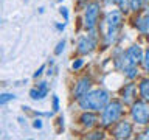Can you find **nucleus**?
Returning a JSON list of instances; mask_svg holds the SVG:
<instances>
[{"label": "nucleus", "instance_id": "9", "mask_svg": "<svg viewBox=\"0 0 149 140\" xmlns=\"http://www.w3.org/2000/svg\"><path fill=\"white\" fill-rule=\"evenodd\" d=\"M47 93H48V84L40 83L37 86V89H31L30 90V97L33 100H42L44 97H47Z\"/></svg>", "mask_w": 149, "mask_h": 140}, {"label": "nucleus", "instance_id": "24", "mask_svg": "<svg viewBox=\"0 0 149 140\" xmlns=\"http://www.w3.org/2000/svg\"><path fill=\"white\" fill-rule=\"evenodd\" d=\"M98 137L102 139V134L101 132H95V135H90V139H98Z\"/></svg>", "mask_w": 149, "mask_h": 140}, {"label": "nucleus", "instance_id": "8", "mask_svg": "<svg viewBox=\"0 0 149 140\" xmlns=\"http://www.w3.org/2000/svg\"><path fill=\"white\" fill-rule=\"evenodd\" d=\"M90 78H82V79H79V81H78V84H76V86H74V98H78V100H79V98H82L84 95H86V93L88 92V89H90Z\"/></svg>", "mask_w": 149, "mask_h": 140}, {"label": "nucleus", "instance_id": "2", "mask_svg": "<svg viewBox=\"0 0 149 140\" xmlns=\"http://www.w3.org/2000/svg\"><path fill=\"white\" fill-rule=\"evenodd\" d=\"M121 25H123V16L120 11H110L106 16L104 20V36H106V42L112 44L116 41V37L120 34Z\"/></svg>", "mask_w": 149, "mask_h": 140}, {"label": "nucleus", "instance_id": "14", "mask_svg": "<svg viewBox=\"0 0 149 140\" xmlns=\"http://www.w3.org/2000/svg\"><path fill=\"white\" fill-rule=\"evenodd\" d=\"M14 98H16V97H14L13 93H3V95L0 97V104H2V106H3V104H6L8 101L14 100Z\"/></svg>", "mask_w": 149, "mask_h": 140}, {"label": "nucleus", "instance_id": "5", "mask_svg": "<svg viewBox=\"0 0 149 140\" xmlns=\"http://www.w3.org/2000/svg\"><path fill=\"white\" fill-rule=\"evenodd\" d=\"M98 14H100V3H90L86 6V16H84V25L87 30H93L98 22Z\"/></svg>", "mask_w": 149, "mask_h": 140}, {"label": "nucleus", "instance_id": "18", "mask_svg": "<svg viewBox=\"0 0 149 140\" xmlns=\"http://www.w3.org/2000/svg\"><path fill=\"white\" fill-rule=\"evenodd\" d=\"M143 62H144V69L149 72V48L146 50V53H144V58H143Z\"/></svg>", "mask_w": 149, "mask_h": 140}, {"label": "nucleus", "instance_id": "22", "mask_svg": "<svg viewBox=\"0 0 149 140\" xmlns=\"http://www.w3.org/2000/svg\"><path fill=\"white\" fill-rule=\"evenodd\" d=\"M33 126H34L36 129H40V128H42V120H34V123H33Z\"/></svg>", "mask_w": 149, "mask_h": 140}, {"label": "nucleus", "instance_id": "23", "mask_svg": "<svg viewBox=\"0 0 149 140\" xmlns=\"http://www.w3.org/2000/svg\"><path fill=\"white\" fill-rule=\"evenodd\" d=\"M44 69H45V65H42V67H40L39 70H37L36 73H34V78H37V76H40V75H42V72H44Z\"/></svg>", "mask_w": 149, "mask_h": 140}, {"label": "nucleus", "instance_id": "15", "mask_svg": "<svg viewBox=\"0 0 149 140\" xmlns=\"http://www.w3.org/2000/svg\"><path fill=\"white\" fill-rule=\"evenodd\" d=\"M141 5H143V0H130V9H134V11L140 9Z\"/></svg>", "mask_w": 149, "mask_h": 140}, {"label": "nucleus", "instance_id": "29", "mask_svg": "<svg viewBox=\"0 0 149 140\" xmlns=\"http://www.w3.org/2000/svg\"><path fill=\"white\" fill-rule=\"evenodd\" d=\"M59 2H62V0H59Z\"/></svg>", "mask_w": 149, "mask_h": 140}, {"label": "nucleus", "instance_id": "16", "mask_svg": "<svg viewBox=\"0 0 149 140\" xmlns=\"http://www.w3.org/2000/svg\"><path fill=\"white\" fill-rule=\"evenodd\" d=\"M64 48H65V41H61L59 44H58V47H56L54 53H56V55H61V53L64 51Z\"/></svg>", "mask_w": 149, "mask_h": 140}, {"label": "nucleus", "instance_id": "11", "mask_svg": "<svg viewBox=\"0 0 149 140\" xmlns=\"http://www.w3.org/2000/svg\"><path fill=\"white\" fill-rule=\"evenodd\" d=\"M121 97H123V101L126 103V104L134 103V98H135V86H134V84H127L126 87H123V90H121Z\"/></svg>", "mask_w": 149, "mask_h": 140}, {"label": "nucleus", "instance_id": "17", "mask_svg": "<svg viewBox=\"0 0 149 140\" xmlns=\"http://www.w3.org/2000/svg\"><path fill=\"white\" fill-rule=\"evenodd\" d=\"M118 5L121 9H127L130 8V0H118Z\"/></svg>", "mask_w": 149, "mask_h": 140}, {"label": "nucleus", "instance_id": "10", "mask_svg": "<svg viewBox=\"0 0 149 140\" xmlns=\"http://www.w3.org/2000/svg\"><path fill=\"white\" fill-rule=\"evenodd\" d=\"M135 27H137L141 33H144V34H149V13L141 14V16L135 20Z\"/></svg>", "mask_w": 149, "mask_h": 140}, {"label": "nucleus", "instance_id": "4", "mask_svg": "<svg viewBox=\"0 0 149 140\" xmlns=\"http://www.w3.org/2000/svg\"><path fill=\"white\" fill-rule=\"evenodd\" d=\"M130 114H132L134 121H137V123H140V125L149 123V106L146 103H143V101L134 103Z\"/></svg>", "mask_w": 149, "mask_h": 140}, {"label": "nucleus", "instance_id": "25", "mask_svg": "<svg viewBox=\"0 0 149 140\" xmlns=\"http://www.w3.org/2000/svg\"><path fill=\"white\" fill-rule=\"evenodd\" d=\"M140 139H149V129H148L143 135H140Z\"/></svg>", "mask_w": 149, "mask_h": 140}, {"label": "nucleus", "instance_id": "3", "mask_svg": "<svg viewBox=\"0 0 149 140\" xmlns=\"http://www.w3.org/2000/svg\"><path fill=\"white\" fill-rule=\"evenodd\" d=\"M123 114V106L120 101H112L109 103L104 109H102V125L109 126L112 123H115L116 120Z\"/></svg>", "mask_w": 149, "mask_h": 140}, {"label": "nucleus", "instance_id": "12", "mask_svg": "<svg viewBox=\"0 0 149 140\" xmlns=\"http://www.w3.org/2000/svg\"><path fill=\"white\" fill-rule=\"evenodd\" d=\"M96 121H98L96 115L90 114V112H87V114H84V115L81 117V123H82V126H86V128H92V126L95 125Z\"/></svg>", "mask_w": 149, "mask_h": 140}, {"label": "nucleus", "instance_id": "28", "mask_svg": "<svg viewBox=\"0 0 149 140\" xmlns=\"http://www.w3.org/2000/svg\"><path fill=\"white\" fill-rule=\"evenodd\" d=\"M82 2H84V0H79V3H82Z\"/></svg>", "mask_w": 149, "mask_h": 140}, {"label": "nucleus", "instance_id": "7", "mask_svg": "<svg viewBox=\"0 0 149 140\" xmlns=\"http://www.w3.org/2000/svg\"><path fill=\"white\" fill-rule=\"evenodd\" d=\"M93 48H95V37L93 36H84V37L79 39V42H78L79 53H82V55L90 53Z\"/></svg>", "mask_w": 149, "mask_h": 140}, {"label": "nucleus", "instance_id": "30", "mask_svg": "<svg viewBox=\"0 0 149 140\" xmlns=\"http://www.w3.org/2000/svg\"><path fill=\"white\" fill-rule=\"evenodd\" d=\"M25 2H28V0H25Z\"/></svg>", "mask_w": 149, "mask_h": 140}, {"label": "nucleus", "instance_id": "13", "mask_svg": "<svg viewBox=\"0 0 149 140\" xmlns=\"http://www.w3.org/2000/svg\"><path fill=\"white\" fill-rule=\"evenodd\" d=\"M140 95L143 97V100L149 101V79H143L140 84Z\"/></svg>", "mask_w": 149, "mask_h": 140}, {"label": "nucleus", "instance_id": "19", "mask_svg": "<svg viewBox=\"0 0 149 140\" xmlns=\"http://www.w3.org/2000/svg\"><path fill=\"white\" fill-rule=\"evenodd\" d=\"M82 64H84V61H82V59H78V61H74V62H73L72 67H73L74 70H78V69H81V67H82Z\"/></svg>", "mask_w": 149, "mask_h": 140}, {"label": "nucleus", "instance_id": "20", "mask_svg": "<svg viewBox=\"0 0 149 140\" xmlns=\"http://www.w3.org/2000/svg\"><path fill=\"white\" fill-rule=\"evenodd\" d=\"M59 13L62 14V17L65 19V20H68V11H67V8H64V6L59 8Z\"/></svg>", "mask_w": 149, "mask_h": 140}, {"label": "nucleus", "instance_id": "6", "mask_svg": "<svg viewBox=\"0 0 149 140\" xmlns=\"http://www.w3.org/2000/svg\"><path fill=\"white\" fill-rule=\"evenodd\" d=\"M130 134H132V125L129 123V121H120L118 126L115 128L113 131V135L116 139H129Z\"/></svg>", "mask_w": 149, "mask_h": 140}, {"label": "nucleus", "instance_id": "21", "mask_svg": "<svg viewBox=\"0 0 149 140\" xmlns=\"http://www.w3.org/2000/svg\"><path fill=\"white\" fill-rule=\"evenodd\" d=\"M59 109V98L58 97H53V111H58Z\"/></svg>", "mask_w": 149, "mask_h": 140}, {"label": "nucleus", "instance_id": "27", "mask_svg": "<svg viewBox=\"0 0 149 140\" xmlns=\"http://www.w3.org/2000/svg\"><path fill=\"white\" fill-rule=\"evenodd\" d=\"M107 2H109V3H116L118 0H107Z\"/></svg>", "mask_w": 149, "mask_h": 140}, {"label": "nucleus", "instance_id": "1", "mask_svg": "<svg viewBox=\"0 0 149 140\" xmlns=\"http://www.w3.org/2000/svg\"><path fill=\"white\" fill-rule=\"evenodd\" d=\"M109 104V93L104 89H95L79 98V106L86 111H100Z\"/></svg>", "mask_w": 149, "mask_h": 140}, {"label": "nucleus", "instance_id": "26", "mask_svg": "<svg viewBox=\"0 0 149 140\" xmlns=\"http://www.w3.org/2000/svg\"><path fill=\"white\" fill-rule=\"evenodd\" d=\"M56 28H58L59 31H64V25H62V23H56Z\"/></svg>", "mask_w": 149, "mask_h": 140}]
</instances>
